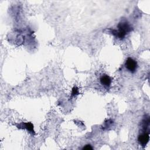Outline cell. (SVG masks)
Returning a JSON list of instances; mask_svg holds the SVG:
<instances>
[{"label":"cell","mask_w":150,"mask_h":150,"mask_svg":"<svg viewBox=\"0 0 150 150\" xmlns=\"http://www.w3.org/2000/svg\"><path fill=\"white\" fill-rule=\"evenodd\" d=\"M118 31L113 30L112 33L120 39H124L126 34L130 32L131 30L129 24L126 22H122L120 23L118 25Z\"/></svg>","instance_id":"6da1fadb"},{"label":"cell","mask_w":150,"mask_h":150,"mask_svg":"<svg viewBox=\"0 0 150 150\" xmlns=\"http://www.w3.org/2000/svg\"><path fill=\"white\" fill-rule=\"evenodd\" d=\"M125 66L129 72L131 73H134L137 69L138 65L137 62L134 59L131 57H129L126 60V62L125 63Z\"/></svg>","instance_id":"7a4b0ae2"},{"label":"cell","mask_w":150,"mask_h":150,"mask_svg":"<svg viewBox=\"0 0 150 150\" xmlns=\"http://www.w3.org/2000/svg\"><path fill=\"white\" fill-rule=\"evenodd\" d=\"M149 140V135L148 133H144L140 135L138 138V141L142 146H145Z\"/></svg>","instance_id":"3957f363"},{"label":"cell","mask_w":150,"mask_h":150,"mask_svg":"<svg viewBox=\"0 0 150 150\" xmlns=\"http://www.w3.org/2000/svg\"><path fill=\"white\" fill-rule=\"evenodd\" d=\"M100 82L103 85L109 87L111 83V79L108 75H103L100 77Z\"/></svg>","instance_id":"277c9868"},{"label":"cell","mask_w":150,"mask_h":150,"mask_svg":"<svg viewBox=\"0 0 150 150\" xmlns=\"http://www.w3.org/2000/svg\"><path fill=\"white\" fill-rule=\"evenodd\" d=\"M24 125V128H25L27 130H28L29 132L34 133V126L32 123H24L23 124Z\"/></svg>","instance_id":"5b68a950"},{"label":"cell","mask_w":150,"mask_h":150,"mask_svg":"<svg viewBox=\"0 0 150 150\" xmlns=\"http://www.w3.org/2000/svg\"><path fill=\"white\" fill-rule=\"evenodd\" d=\"M79 94V89L76 87H74L72 91V96H75Z\"/></svg>","instance_id":"8992f818"},{"label":"cell","mask_w":150,"mask_h":150,"mask_svg":"<svg viewBox=\"0 0 150 150\" xmlns=\"http://www.w3.org/2000/svg\"><path fill=\"white\" fill-rule=\"evenodd\" d=\"M82 149H87V150H88V149H93V148H92V147L91 145H86Z\"/></svg>","instance_id":"52a82bcc"}]
</instances>
